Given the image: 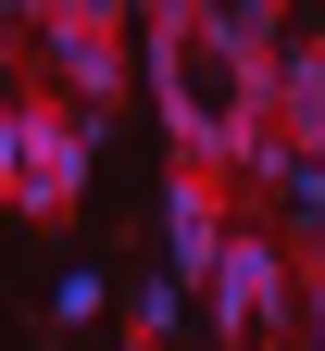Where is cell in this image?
Masks as SVG:
<instances>
[{
	"mask_svg": "<svg viewBox=\"0 0 325 351\" xmlns=\"http://www.w3.org/2000/svg\"><path fill=\"white\" fill-rule=\"evenodd\" d=\"M125 326H138L125 351H163L175 326H188V289H175V276H151V289H138V301H125Z\"/></svg>",
	"mask_w": 325,
	"mask_h": 351,
	"instance_id": "obj_6",
	"label": "cell"
},
{
	"mask_svg": "<svg viewBox=\"0 0 325 351\" xmlns=\"http://www.w3.org/2000/svg\"><path fill=\"white\" fill-rule=\"evenodd\" d=\"M25 38H38L51 101H75L88 125H113L125 75H138V13H113V0H38V13H25Z\"/></svg>",
	"mask_w": 325,
	"mask_h": 351,
	"instance_id": "obj_2",
	"label": "cell"
},
{
	"mask_svg": "<svg viewBox=\"0 0 325 351\" xmlns=\"http://www.w3.org/2000/svg\"><path fill=\"white\" fill-rule=\"evenodd\" d=\"M88 163H101V125L75 101H25V125L0 138V213H75L88 201Z\"/></svg>",
	"mask_w": 325,
	"mask_h": 351,
	"instance_id": "obj_4",
	"label": "cell"
},
{
	"mask_svg": "<svg viewBox=\"0 0 325 351\" xmlns=\"http://www.w3.org/2000/svg\"><path fill=\"white\" fill-rule=\"evenodd\" d=\"M38 63V38H25V13H0V75H25Z\"/></svg>",
	"mask_w": 325,
	"mask_h": 351,
	"instance_id": "obj_8",
	"label": "cell"
},
{
	"mask_svg": "<svg viewBox=\"0 0 325 351\" xmlns=\"http://www.w3.org/2000/svg\"><path fill=\"white\" fill-rule=\"evenodd\" d=\"M200 314L225 351H288L300 339V251L275 226H238V251H225V276L200 289Z\"/></svg>",
	"mask_w": 325,
	"mask_h": 351,
	"instance_id": "obj_3",
	"label": "cell"
},
{
	"mask_svg": "<svg viewBox=\"0 0 325 351\" xmlns=\"http://www.w3.org/2000/svg\"><path fill=\"white\" fill-rule=\"evenodd\" d=\"M313 38H325V25H313Z\"/></svg>",
	"mask_w": 325,
	"mask_h": 351,
	"instance_id": "obj_9",
	"label": "cell"
},
{
	"mask_svg": "<svg viewBox=\"0 0 325 351\" xmlns=\"http://www.w3.org/2000/svg\"><path fill=\"white\" fill-rule=\"evenodd\" d=\"M101 301H113V289H101V263H75V276L51 289V314H63V326H101Z\"/></svg>",
	"mask_w": 325,
	"mask_h": 351,
	"instance_id": "obj_7",
	"label": "cell"
},
{
	"mask_svg": "<svg viewBox=\"0 0 325 351\" xmlns=\"http://www.w3.org/2000/svg\"><path fill=\"white\" fill-rule=\"evenodd\" d=\"M225 251H238V201H225V176L175 163V176H163V276H175V289H213Z\"/></svg>",
	"mask_w": 325,
	"mask_h": 351,
	"instance_id": "obj_5",
	"label": "cell"
},
{
	"mask_svg": "<svg viewBox=\"0 0 325 351\" xmlns=\"http://www.w3.org/2000/svg\"><path fill=\"white\" fill-rule=\"evenodd\" d=\"M138 75H151V101H163L175 163L250 176V189L288 163V151H275V113H263V63L225 38L213 0H151V13H138Z\"/></svg>",
	"mask_w": 325,
	"mask_h": 351,
	"instance_id": "obj_1",
	"label": "cell"
}]
</instances>
